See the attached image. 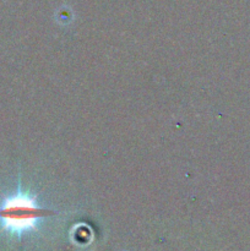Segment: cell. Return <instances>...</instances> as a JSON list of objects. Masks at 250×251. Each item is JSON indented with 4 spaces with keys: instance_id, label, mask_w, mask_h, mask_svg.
<instances>
[{
    "instance_id": "6da1fadb",
    "label": "cell",
    "mask_w": 250,
    "mask_h": 251,
    "mask_svg": "<svg viewBox=\"0 0 250 251\" xmlns=\"http://www.w3.org/2000/svg\"><path fill=\"white\" fill-rule=\"evenodd\" d=\"M48 215H51L50 211L37 207L33 202L25 198L10 199L0 208V218L15 229L28 227L33 225L37 218Z\"/></svg>"
}]
</instances>
